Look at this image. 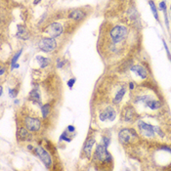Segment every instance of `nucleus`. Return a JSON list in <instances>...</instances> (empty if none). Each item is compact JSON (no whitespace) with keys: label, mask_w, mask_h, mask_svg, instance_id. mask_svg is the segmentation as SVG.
Here are the masks:
<instances>
[{"label":"nucleus","mask_w":171,"mask_h":171,"mask_svg":"<svg viewBox=\"0 0 171 171\" xmlns=\"http://www.w3.org/2000/svg\"><path fill=\"white\" fill-rule=\"evenodd\" d=\"M128 34V30L125 26H115L110 30V35L112 38L113 44H118L120 43L122 40L126 38V36Z\"/></svg>","instance_id":"obj_1"},{"label":"nucleus","mask_w":171,"mask_h":171,"mask_svg":"<svg viewBox=\"0 0 171 171\" xmlns=\"http://www.w3.org/2000/svg\"><path fill=\"white\" fill-rule=\"evenodd\" d=\"M94 159L100 162H110L112 160L110 154L107 151V147L105 145H98L94 152Z\"/></svg>","instance_id":"obj_2"},{"label":"nucleus","mask_w":171,"mask_h":171,"mask_svg":"<svg viewBox=\"0 0 171 171\" xmlns=\"http://www.w3.org/2000/svg\"><path fill=\"white\" fill-rule=\"evenodd\" d=\"M38 47L41 51L46 53L52 52L57 47V43L56 40L53 37H44L42 38L38 43Z\"/></svg>","instance_id":"obj_3"},{"label":"nucleus","mask_w":171,"mask_h":171,"mask_svg":"<svg viewBox=\"0 0 171 171\" xmlns=\"http://www.w3.org/2000/svg\"><path fill=\"white\" fill-rule=\"evenodd\" d=\"M138 128H139V132L146 137H154L155 135V132L159 130L158 127H155L151 125V124H148L144 121L140 120L138 122Z\"/></svg>","instance_id":"obj_4"},{"label":"nucleus","mask_w":171,"mask_h":171,"mask_svg":"<svg viewBox=\"0 0 171 171\" xmlns=\"http://www.w3.org/2000/svg\"><path fill=\"white\" fill-rule=\"evenodd\" d=\"M118 139L121 144L126 145V144H129V143H131L135 139H137V134L134 130H131V129H122V130L119 132Z\"/></svg>","instance_id":"obj_5"},{"label":"nucleus","mask_w":171,"mask_h":171,"mask_svg":"<svg viewBox=\"0 0 171 171\" xmlns=\"http://www.w3.org/2000/svg\"><path fill=\"white\" fill-rule=\"evenodd\" d=\"M35 154L37 155V156L41 159V161L45 164V166H47V168L51 167V165H52V159H51L48 152H46L43 148L37 147V148H35Z\"/></svg>","instance_id":"obj_6"},{"label":"nucleus","mask_w":171,"mask_h":171,"mask_svg":"<svg viewBox=\"0 0 171 171\" xmlns=\"http://www.w3.org/2000/svg\"><path fill=\"white\" fill-rule=\"evenodd\" d=\"M47 33L51 35V37L56 38L63 33V26L60 23H52L50 26L46 27V31Z\"/></svg>","instance_id":"obj_7"},{"label":"nucleus","mask_w":171,"mask_h":171,"mask_svg":"<svg viewBox=\"0 0 171 171\" xmlns=\"http://www.w3.org/2000/svg\"><path fill=\"white\" fill-rule=\"evenodd\" d=\"M25 125L26 129H29L31 132H37L41 127V122L36 117H26Z\"/></svg>","instance_id":"obj_8"},{"label":"nucleus","mask_w":171,"mask_h":171,"mask_svg":"<svg viewBox=\"0 0 171 171\" xmlns=\"http://www.w3.org/2000/svg\"><path fill=\"white\" fill-rule=\"evenodd\" d=\"M115 117H117V113H115L114 109L113 108H107L105 109L103 112L100 113V120L102 121H113L114 120Z\"/></svg>","instance_id":"obj_9"},{"label":"nucleus","mask_w":171,"mask_h":171,"mask_svg":"<svg viewBox=\"0 0 171 171\" xmlns=\"http://www.w3.org/2000/svg\"><path fill=\"white\" fill-rule=\"evenodd\" d=\"M17 37L23 39V40H27L30 38V33L27 30L24 26L18 25V32H17Z\"/></svg>","instance_id":"obj_10"},{"label":"nucleus","mask_w":171,"mask_h":171,"mask_svg":"<svg viewBox=\"0 0 171 171\" xmlns=\"http://www.w3.org/2000/svg\"><path fill=\"white\" fill-rule=\"evenodd\" d=\"M29 129L24 128V127H21L18 129V132H17V137H18V140L19 141H26L29 140L30 138V135L29 133Z\"/></svg>","instance_id":"obj_11"},{"label":"nucleus","mask_w":171,"mask_h":171,"mask_svg":"<svg viewBox=\"0 0 171 171\" xmlns=\"http://www.w3.org/2000/svg\"><path fill=\"white\" fill-rule=\"evenodd\" d=\"M85 16H86V14L82 10H80V9H75V10L71 12L68 17H70L71 19L75 20V21H81L82 19H84Z\"/></svg>","instance_id":"obj_12"},{"label":"nucleus","mask_w":171,"mask_h":171,"mask_svg":"<svg viewBox=\"0 0 171 171\" xmlns=\"http://www.w3.org/2000/svg\"><path fill=\"white\" fill-rule=\"evenodd\" d=\"M95 144V139L93 137H89L88 139L86 140L84 146H83V151L87 155H90L91 154V151H92V148H93V145Z\"/></svg>","instance_id":"obj_13"},{"label":"nucleus","mask_w":171,"mask_h":171,"mask_svg":"<svg viewBox=\"0 0 171 171\" xmlns=\"http://www.w3.org/2000/svg\"><path fill=\"white\" fill-rule=\"evenodd\" d=\"M29 99L33 102V103H36V104H40L41 103V96H40V93H39V90L37 88H34L30 91V97Z\"/></svg>","instance_id":"obj_14"},{"label":"nucleus","mask_w":171,"mask_h":171,"mask_svg":"<svg viewBox=\"0 0 171 171\" xmlns=\"http://www.w3.org/2000/svg\"><path fill=\"white\" fill-rule=\"evenodd\" d=\"M131 71L136 72L141 78H143V79H145V78H147V76H148V72L146 71V68H144L141 66H133L131 68Z\"/></svg>","instance_id":"obj_15"},{"label":"nucleus","mask_w":171,"mask_h":171,"mask_svg":"<svg viewBox=\"0 0 171 171\" xmlns=\"http://www.w3.org/2000/svg\"><path fill=\"white\" fill-rule=\"evenodd\" d=\"M134 117H135V112L132 108H125L124 109V120L127 122H131L133 121Z\"/></svg>","instance_id":"obj_16"},{"label":"nucleus","mask_w":171,"mask_h":171,"mask_svg":"<svg viewBox=\"0 0 171 171\" xmlns=\"http://www.w3.org/2000/svg\"><path fill=\"white\" fill-rule=\"evenodd\" d=\"M125 92H126V87L125 86H122L121 88L117 92V94H115L114 98H113V103L114 104L120 103V101L122 100L124 94H125Z\"/></svg>","instance_id":"obj_17"},{"label":"nucleus","mask_w":171,"mask_h":171,"mask_svg":"<svg viewBox=\"0 0 171 171\" xmlns=\"http://www.w3.org/2000/svg\"><path fill=\"white\" fill-rule=\"evenodd\" d=\"M146 105L149 107L151 110H158L161 107V103L159 101H155V100H148L146 102Z\"/></svg>","instance_id":"obj_18"},{"label":"nucleus","mask_w":171,"mask_h":171,"mask_svg":"<svg viewBox=\"0 0 171 171\" xmlns=\"http://www.w3.org/2000/svg\"><path fill=\"white\" fill-rule=\"evenodd\" d=\"M36 60L38 61V64L41 68H44L46 67L49 66L50 64V60L47 59V58H44V57H41V56H37L36 57Z\"/></svg>","instance_id":"obj_19"},{"label":"nucleus","mask_w":171,"mask_h":171,"mask_svg":"<svg viewBox=\"0 0 171 171\" xmlns=\"http://www.w3.org/2000/svg\"><path fill=\"white\" fill-rule=\"evenodd\" d=\"M51 110V106L50 104H46L44 105L42 108H41V112H42V115H43V118H46L48 117V114Z\"/></svg>","instance_id":"obj_20"},{"label":"nucleus","mask_w":171,"mask_h":171,"mask_svg":"<svg viewBox=\"0 0 171 171\" xmlns=\"http://www.w3.org/2000/svg\"><path fill=\"white\" fill-rule=\"evenodd\" d=\"M23 53V50H20L19 52L18 53H16L15 54V56L13 57V59H12V61H11V68H12V70L14 68L16 67V64H17V61H18V59L20 58V56H21V54Z\"/></svg>","instance_id":"obj_21"},{"label":"nucleus","mask_w":171,"mask_h":171,"mask_svg":"<svg viewBox=\"0 0 171 171\" xmlns=\"http://www.w3.org/2000/svg\"><path fill=\"white\" fill-rule=\"evenodd\" d=\"M149 4L151 6V10H152V14H154V17L159 21V14H158V9H156V7H155V4L154 3V1H152V0L149 2Z\"/></svg>","instance_id":"obj_22"},{"label":"nucleus","mask_w":171,"mask_h":171,"mask_svg":"<svg viewBox=\"0 0 171 171\" xmlns=\"http://www.w3.org/2000/svg\"><path fill=\"white\" fill-rule=\"evenodd\" d=\"M67 135H68V132L65 131L61 135V137H60V140H61V141H66V142H71L72 139H71V138H68Z\"/></svg>","instance_id":"obj_23"},{"label":"nucleus","mask_w":171,"mask_h":171,"mask_svg":"<svg viewBox=\"0 0 171 171\" xmlns=\"http://www.w3.org/2000/svg\"><path fill=\"white\" fill-rule=\"evenodd\" d=\"M159 10L163 11V12H166V4H165L164 1L159 3Z\"/></svg>","instance_id":"obj_24"},{"label":"nucleus","mask_w":171,"mask_h":171,"mask_svg":"<svg viewBox=\"0 0 171 171\" xmlns=\"http://www.w3.org/2000/svg\"><path fill=\"white\" fill-rule=\"evenodd\" d=\"M75 83V78H71V79L68 81V85L70 88H72V86H73Z\"/></svg>","instance_id":"obj_25"},{"label":"nucleus","mask_w":171,"mask_h":171,"mask_svg":"<svg viewBox=\"0 0 171 171\" xmlns=\"http://www.w3.org/2000/svg\"><path fill=\"white\" fill-rule=\"evenodd\" d=\"M103 141H104V145L108 148V146L110 145V139L107 137H103Z\"/></svg>","instance_id":"obj_26"},{"label":"nucleus","mask_w":171,"mask_h":171,"mask_svg":"<svg viewBox=\"0 0 171 171\" xmlns=\"http://www.w3.org/2000/svg\"><path fill=\"white\" fill-rule=\"evenodd\" d=\"M9 93H10V97H12V98H14V97H16V95H17V92H16L15 90H13V89L9 90Z\"/></svg>","instance_id":"obj_27"},{"label":"nucleus","mask_w":171,"mask_h":171,"mask_svg":"<svg viewBox=\"0 0 171 171\" xmlns=\"http://www.w3.org/2000/svg\"><path fill=\"white\" fill-rule=\"evenodd\" d=\"M68 130L70 131V133H73V132L75 131V128L73 127V126H72V125H70V126L68 127Z\"/></svg>","instance_id":"obj_28"},{"label":"nucleus","mask_w":171,"mask_h":171,"mask_svg":"<svg viewBox=\"0 0 171 171\" xmlns=\"http://www.w3.org/2000/svg\"><path fill=\"white\" fill-rule=\"evenodd\" d=\"M163 44H164V47H165V49H166V52H167V55H168V57L170 58V53H169V51H168V47H167V45H166V43H165V41L163 40ZM171 59V58H170Z\"/></svg>","instance_id":"obj_29"},{"label":"nucleus","mask_w":171,"mask_h":171,"mask_svg":"<svg viewBox=\"0 0 171 171\" xmlns=\"http://www.w3.org/2000/svg\"><path fill=\"white\" fill-rule=\"evenodd\" d=\"M41 0H34V4H37L38 2H40Z\"/></svg>","instance_id":"obj_30"},{"label":"nucleus","mask_w":171,"mask_h":171,"mask_svg":"<svg viewBox=\"0 0 171 171\" xmlns=\"http://www.w3.org/2000/svg\"><path fill=\"white\" fill-rule=\"evenodd\" d=\"M130 88H131V89L134 88V84H133V83H130Z\"/></svg>","instance_id":"obj_31"},{"label":"nucleus","mask_w":171,"mask_h":171,"mask_svg":"<svg viewBox=\"0 0 171 171\" xmlns=\"http://www.w3.org/2000/svg\"><path fill=\"white\" fill-rule=\"evenodd\" d=\"M4 71H5V70H4V68H1V75H2L3 73H4Z\"/></svg>","instance_id":"obj_32"}]
</instances>
